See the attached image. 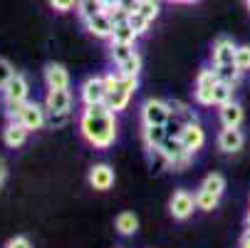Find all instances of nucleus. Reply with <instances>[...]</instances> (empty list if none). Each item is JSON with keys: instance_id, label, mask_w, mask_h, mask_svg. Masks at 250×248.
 Returning <instances> with one entry per match:
<instances>
[{"instance_id": "f257e3e1", "label": "nucleus", "mask_w": 250, "mask_h": 248, "mask_svg": "<svg viewBox=\"0 0 250 248\" xmlns=\"http://www.w3.org/2000/svg\"><path fill=\"white\" fill-rule=\"evenodd\" d=\"M117 112L104 104H89L80 114V132L94 149H109L117 139Z\"/></svg>"}, {"instance_id": "f03ea898", "label": "nucleus", "mask_w": 250, "mask_h": 248, "mask_svg": "<svg viewBox=\"0 0 250 248\" xmlns=\"http://www.w3.org/2000/svg\"><path fill=\"white\" fill-rule=\"evenodd\" d=\"M27 94H30V85H27L25 75L15 72V77L3 90V110H5L8 119H18L22 104L27 102Z\"/></svg>"}, {"instance_id": "7ed1b4c3", "label": "nucleus", "mask_w": 250, "mask_h": 248, "mask_svg": "<svg viewBox=\"0 0 250 248\" xmlns=\"http://www.w3.org/2000/svg\"><path fill=\"white\" fill-rule=\"evenodd\" d=\"M156 152H161V157H164L166 166H168V169H173V171H184V169L191 164V159H193V152H188V149H186L181 134H176V136H166V141L161 144V149H156Z\"/></svg>"}, {"instance_id": "20e7f679", "label": "nucleus", "mask_w": 250, "mask_h": 248, "mask_svg": "<svg viewBox=\"0 0 250 248\" xmlns=\"http://www.w3.org/2000/svg\"><path fill=\"white\" fill-rule=\"evenodd\" d=\"M136 85H139L136 77H124V75H122V80L117 82V87L109 92V97H106V107H109L112 112L126 110V104H129L131 94L136 92Z\"/></svg>"}, {"instance_id": "39448f33", "label": "nucleus", "mask_w": 250, "mask_h": 248, "mask_svg": "<svg viewBox=\"0 0 250 248\" xmlns=\"http://www.w3.org/2000/svg\"><path fill=\"white\" fill-rule=\"evenodd\" d=\"M173 117L168 102L164 99H146L144 104H141V122H144V127L149 124H168V119Z\"/></svg>"}, {"instance_id": "423d86ee", "label": "nucleus", "mask_w": 250, "mask_h": 248, "mask_svg": "<svg viewBox=\"0 0 250 248\" xmlns=\"http://www.w3.org/2000/svg\"><path fill=\"white\" fill-rule=\"evenodd\" d=\"M218 82L216 69H201L196 77V90H193V99L201 104V107H210L213 104V87Z\"/></svg>"}, {"instance_id": "0eeeda50", "label": "nucleus", "mask_w": 250, "mask_h": 248, "mask_svg": "<svg viewBox=\"0 0 250 248\" xmlns=\"http://www.w3.org/2000/svg\"><path fill=\"white\" fill-rule=\"evenodd\" d=\"M18 122H22L30 132H38L47 124V110L45 104H38V102H25L22 110L18 114Z\"/></svg>"}, {"instance_id": "6e6552de", "label": "nucleus", "mask_w": 250, "mask_h": 248, "mask_svg": "<svg viewBox=\"0 0 250 248\" xmlns=\"http://www.w3.org/2000/svg\"><path fill=\"white\" fill-rule=\"evenodd\" d=\"M168 208H171V216H173L176 221H186V219L193 214V208H196V194H188L186 189L173 191Z\"/></svg>"}, {"instance_id": "1a4fd4ad", "label": "nucleus", "mask_w": 250, "mask_h": 248, "mask_svg": "<svg viewBox=\"0 0 250 248\" xmlns=\"http://www.w3.org/2000/svg\"><path fill=\"white\" fill-rule=\"evenodd\" d=\"M80 97L84 102V107H89V104H104L106 97H109V92H106V85H104V77H89L84 80L82 90H80Z\"/></svg>"}, {"instance_id": "9d476101", "label": "nucleus", "mask_w": 250, "mask_h": 248, "mask_svg": "<svg viewBox=\"0 0 250 248\" xmlns=\"http://www.w3.org/2000/svg\"><path fill=\"white\" fill-rule=\"evenodd\" d=\"M216 144L223 154H238L245 144V134L238 129V127H223L218 132V139H216Z\"/></svg>"}, {"instance_id": "9b49d317", "label": "nucleus", "mask_w": 250, "mask_h": 248, "mask_svg": "<svg viewBox=\"0 0 250 248\" xmlns=\"http://www.w3.org/2000/svg\"><path fill=\"white\" fill-rule=\"evenodd\" d=\"M114 169L109 164H94L89 169V186L94 191H109L114 186Z\"/></svg>"}, {"instance_id": "f8f14e48", "label": "nucleus", "mask_w": 250, "mask_h": 248, "mask_svg": "<svg viewBox=\"0 0 250 248\" xmlns=\"http://www.w3.org/2000/svg\"><path fill=\"white\" fill-rule=\"evenodd\" d=\"M235 43L230 38H218L213 43V50H210V60L216 67L221 65H235Z\"/></svg>"}, {"instance_id": "ddd939ff", "label": "nucleus", "mask_w": 250, "mask_h": 248, "mask_svg": "<svg viewBox=\"0 0 250 248\" xmlns=\"http://www.w3.org/2000/svg\"><path fill=\"white\" fill-rule=\"evenodd\" d=\"M45 110L55 112V114H69V110H72V94H69V90H47Z\"/></svg>"}, {"instance_id": "4468645a", "label": "nucleus", "mask_w": 250, "mask_h": 248, "mask_svg": "<svg viewBox=\"0 0 250 248\" xmlns=\"http://www.w3.org/2000/svg\"><path fill=\"white\" fill-rule=\"evenodd\" d=\"M27 134H30V129H27L22 122L10 119V122L5 124V129H3V144L10 147V149H20L25 141H27Z\"/></svg>"}, {"instance_id": "2eb2a0df", "label": "nucleus", "mask_w": 250, "mask_h": 248, "mask_svg": "<svg viewBox=\"0 0 250 248\" xmlns=\"http://www.w3.org/2000/svg\"><path fill=\"white\" fill-rule=\"evenodd\" d=\"M84 27H87L89 35H94V38H99V40H112V32H114V23L104 10L99 15H94L92 20H87Z\"/></svg>"}, {"instance_id": "dca6fc26", "label": "nucleus", "mask_w": 250, "mask_h": 248, "mask_svg": "<svg viewBox=\"0 0 250 248\" xmlns=\"http://www.w3.org/2000/svg\"><path fill=\"white\" fill-rule=\"evenodd\" d=\"M181 139H184V144H186L188 152H198V149L206 144V132H203V127L193 119V122H186V124L181 127Z\"/></svg>"}, {"instance_id": "f3484780", "label": "nucleus", "mask_w": 250, "mask_h": 248, "mask_svg": "<svg viewBox=\"0 0 250 248\" xmlns=\"http://www.w3.org/2000/svg\"><path fill=\"white\" fill-rule=\"evenodd\" d=\"M45 85H47V90H67L69 87V72L62 65L50 62L45 67Z\"/></svg>"}, {"instance_id": "a211bd4d", "label": "nucleus", "mask_w": 250, "mask_h": 248, "mask_svg": "<svg viewBox=\"0 0 250 248\" xmlns=\"http://www.w3.org/2000/svg\"><path fill=\"white\" fill-rule=\"evenodd\" d=\"M243 117H245V112H243V107H240L235 99L228 102V104H221V107H218V119H221L223 127H240Z\"/></svg>"}, {"instance_id": "6ab92c4d", "label": "nucleus", "mask_w": 250, "mask_h": 248, "mask_svg": "<svg viewBox=\"0 0 250 248\" xmlns=\"http://www.w3.org/2000/svg\"><path fill=\"white\" fill-rule=\"evenodd\" d=\"M166 136H168L166 124H149V127H144V144H146V149H151V152L161 149V144L166 141Z\"/></svg>"}, {"instance_id": "aec40b11", "label": "nucleus", "mask_w": 250, "mask_h": 248, "mask_svg": "<svg viewBox=\"0 0 250 248\" xmlns=\"http://www.w3.org/2000/svg\"><path fill=\"white\" fill-rule=\"evenodd\" d=\"M114 228L122 233V236H134L139 231V219L136 214H131V211H122V214L114 219Z\"/></svg>"}, {"instance_id": "412c9836", "label": "nucleus", "mask_w": 250, "mask_h": 248, "mask_svg": "<svg viewBox=\"0 0 250 248\" xmlns=\"http://www.w3.org/2000/svg\"><path fill=\"white\" fill-rule=\"evenodd\" d=\"M136 30L131 27L129 20H122V23H114V32H112V43H126V45H134L136 43Z\"/></svg>"}, {"instance_id": "4be33fe9", "label": "nucleus", "mask_w": 250, "mask_h": 248, "mask_svg": "<svg viewBox=\"0 0 250 248\" xmlns=\"http://www.w3.org/2000/svg\"><path fill=\"white\" fill-rule=\"evenodd\" d=\"M233 92H235V85L218 80V82H216V87H213V104H216V107H221V104L233 102Z\"/></svg>"}, {"instance_id": "5701e85b", "label": "nucleus", "mask_w": 250, "mask_h": 248, "mask_svg": "<svg viewBox=\"0 0 250 248\" xmlns=\"http://www.w3.org/2000/svg\"><path fill=\"white\" fill-rule=\"evenodd\" d=\"M104 10V5L99 3V0H77V15L87 23V20H92L94 15H99Z\"/></svg>"}, {"instance_id": "b1692460", "label": "nucleus", "mask_w": 250, "mask_h": 248, "mask_svg": "<svg viewBox=\"0 0 250 248\" xmlns=\"http://www.w3.org/2000/svg\"><path fill=\"white\" fill-rule=\"evenodd\" d=\"M218 201H221V196H216V194H210V191H206V189L198 186V191H196V208L213 211V208L218 206Z\"/></svg>"}, {"instance_id": "393cba45", "label": "nucleus", "mask_w": 250, "mask_h": 248, "mask_svg": "<svg viewBox=\"0 0 250 248\" xmlns=\"http://www.w3.org/2000/svg\"><path fill=\"white\" fill-rule=\"evenodd\" d=\"M201 189H206V191H210V194H216V196H223V191H226V179H223V174H208L206 179H203V184H201Z\"/></svg>"}, {"instance_id": "a878e982", "label": "nucleus", "mask_w": 250, "mask_h": 248, "mask_svg": "<svg viewBox=\"0 0 250 248\" xmlns=\"http://www.w3.org/2000/svg\"><path fill=\"white\" fill-rule=\"evenodd\" d=\"M117 67H119V75H124V77H139V72H141V57H139V52H134L131 57H126Z\"/></svg>"}, {"instance_id": "bb28decb", "label": "nucleus", "mask_w": 250, "mask_h": 248, "mask_svg": "<svg viewBox=\"0 0 250 248\" xmlns=\"http://www.w3.org/2000/svg\"><path fill=\"white\" fill-rule=\"evenodd\" d=\"M216 75H218V80H223V82L238 85L240 77H243V69H238L235 65H221V67H216Z\"/></svg>"}, {"instance_id": "cd10ccee", "label": "nucleus", "mask_w": 250, "mask_h": 248, "mask_svg": "<svg viewBox=\"0 0 250 248\" xmlns=\"http://www.w3.org/2000/svg\"><path fill=\"white\" fill-rule=\"evenodd\" d=\"M136 50H134V45H126V43H112V47H109V57L117 62V65H122L126 57H131Z\"/></svg>"}, {"instance_id": "c85d7f7f", "label": "nucleus", "mask_w": 250, "mask_h": 248, "mask_svg": "<svg viewBox=\"0 0 250 248\" xmlns=\"http://www.w3.org/2000/svg\"><path fill=\"white\" fill-rule=\"evenodd\" d=\"M129 23H131V27L136 30V35H139V38H141V35H146L149 32V25H151V20L149 18H144V15H141L139 10L136 13H129V18H126Z\"/></svg>"}, {"instance_id": "c756f323", "label": "nucleus", "mask_w": 250, "mask_h": 248, "mask_svg": "<svg viewBox=\"0 0 250 248\" xmlns=\"http://www.w3.org/2000/svg\"><path fill=\"white\" fill-rule=\"evenodd\" d=\"M235 67L248 72L250 69V45H238L235 47Z\"/></svg>"}, {"instance_id": "7c9ffc66", "label": "nucleus", "mask_w": 250, "mask_h": 248, "mask_svg": "<svg viewBox=\"0 0 250 248\" xmlns=\"http://www.w3.org/2000/svg\"><path fill=\"white\" fill-rule=\"evenodd\" d=\"M15 77V69H13V65H10V60H5V57H0V92L5 90V85L10 82Z\"/></svg>"}, {"instance_id": "2f4dec72", "label": "nucleus", "mask_w": 250, "mask_h": 248, "mask_svg": "<svg viewBox=\"0 0 250 248\" xmlns=\"http://www.w3.org/2000/svg\"><path fill=\"white\" fill-rule=\"evenodd\" d=\"M159 0H141V5H139V13L144 15V18H149L151 23L159 18Z\"/></svg>"}, {"instance_id": "473e14b6", "label": "nucleus", "mask_w": 250, "mask_h": 248, "mask_svg": "<svg viewBox=\"0 0 250 248\" xmlns=\"http://www.w3.org/2000/svg\"><path fill=\"white\" fill-rule=\"evenodd\" d=\"M50 5L57 13H69L72 8H77V0H50Z\"/></svg>"}, {"instance_id": "72a5a7b5", "label": "nucleus", "mask_w": 250, "mask_h": 248, "mask_svg": "<svg viewBox=\"0 0 250 248\" xmlns=\"http://www.w3.org/2000/svg\"><path fill=\"white\" fill-rule=\"evenodd\" d=\"M5 248H32V243H30V238H25V236H15V238H10V241L5 243Z\"/></svg>"}, {"instance_id": "f704fd0d", "label": "nucleus", "mask_w": 250, "mask_h": 248, "mask_svg": "<svg viewBox=\"0 0 250 248\" xmlns=\"http://www.w3.org/2000/svg\"><path fill=\"white\" fill-rule=\"evenodd\" d=\"M67 119H69V114H55V112H47V124H50V127H62Z\"/></svg>"}, {"instance_id": "c9c22d12", "label": "nucleus", "mask_w": 250, "mask_h": 248, "mask_svg": "<svg viewBox=\"0 0 250 248\" xmlns=\"http://www.w3.org/2000/svg\"><path fill=\"white\" fill-rule=\"evenodd\" d=\"M119 5L126 10V15L129 13H136L139 10V5H141V0H119Z\"/></svg>"}, {"instance_id": "e433bc0d", "label": "nucleus", "mask_w": 250, "mask_h": 248, "mask_svg": "<svg viewBox=\"0 0 250 248\" xmlns=\"http://www.w3.org/2000/svg\"><path fill=\"white\" fill-rule=\"evenodd\" d=\"M5 176H8V169H5V161L0 159V186L5 184Z\"/></svg>"}, {"instance_id": "4c0bfd02", "label": "nucleus", "mask_w": 250, "mask_h": 248, "mask_svg": "<svg viewBox=\"0 0 250 248\" xmlns=\"http://www.w3.org/2000/svg\"><path fill=\"white\" fill-rule=\"evenodd\" d=\"M240 248H250V228L243 233V238H240Z\"/></svg>"}, {"instance_id": "58836bf2", "label": "nucleus", "mask_w": 250, "mask_h": 248, "mask_svg": "<svg viewBox=\"0 0 250 248\" xmlns=\"http://www.w3.org/2000/svg\"><path fill=\"white\" fill-rule=\"evenodd\" d=\"M104 8H112V5H119V0H99Z\"/></svg>"}, {"instance_id": "ea45409f", "label": "nucleus", "mask_w": 250, "mask_h": 248, "mask_svg": "<svg viewBox=\"0 0 250 248\" xmlns=\"http://www.w3.org/2000/svg\"><path fill=\"white\" fill-rule=\"evenodd\" d=\"M181 3H188V5H193V3H198V0H181Z\"/></svg>"}, {"instance_id": "a19ab883", "label": "nucleus", "mask_w": 250, "mask_h": 248, "mask_svg": "<svg viewBox=\"0 0 250 248\" xmlns=\"http://www.w3.org/2000/svg\"><path fill=\"white\" fill-rule=\"evenodd\" d=\"M245 224H248V228H250V211H248V216H245Z\"/></svg>"}, {"instance_id": "79ce46f5", "label": "nucleus", "mask_w": 250, "mask_h": 248, "mask_svg": "<svg viewBox=\"0 0 250 248\" xmlns=\"http://www.w3.org/2000/svg\"><path fill=\"white\" fill-rule=\"evenodd\" d=\"M245 5H248V10H250V0H245Z\"/></svg>"}, {"instance_id": "37998d69", "label": "nucleus", "mask_w": 250, "mask_h": 248, "mask_svg": "<svg viewBox=\"0 0 250 248\" xmlns=\"http://www.w3.org/2000/svg\"><path fill=\"white\" fill-rule=\"evenodd\" d=\"M168 3H181V0H168Z\"/></svg>"}]
</instances>
